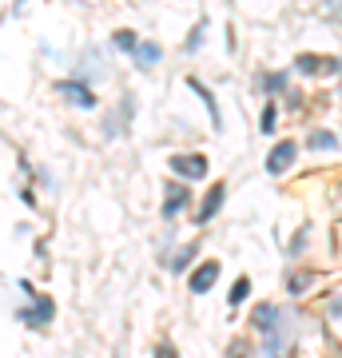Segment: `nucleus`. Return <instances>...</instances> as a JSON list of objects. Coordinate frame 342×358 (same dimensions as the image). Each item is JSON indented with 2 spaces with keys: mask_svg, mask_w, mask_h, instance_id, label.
Returning <instances> with one entry per match:
<instances>
[{
  "mask_svg": "<svg viewBox=\"0 0 342 358\" xmlns=\"http://www.w3.org/2000/svg\"><path fill=\"white\" fill-rule=\"evenodd\" d=\"M183 207H187V192H183V187H171V192H167V203H164V215L171 219L176 211H183Z\"/></svg>",
  "mask_w": 342,
  "mask_h": 358,
  "instance_id": "obj_10",
  "label": "nucleus"
},
{
  "mask_svg": "<svg viewBox=\"0 0 342 358\" xmlns=\"http://www.w3.org/2000/svg\"><path fill=\"white\" fill-rule=\"evenodd\" d=\"M159 56H164V48H159V44H136V60H140L143 68H148V64H155Z\"/></svg>",
  "mask_w": 342,
  "mask_h": 358,
  "instance_id": "obj_11",
  "label": "nucleus"
},
{
  "mask_svg": "<svg viewBox=\"0 0 342 358\" xmlns=\"http://www.w3.org/2000/svg\"><path fill=\"white\" fill-rule=\"evenodd\" d=\"M294 155H299V143H294V140L275 143V152L266 155V171H271V176H283V171L294 164Z\"/></svg>",
  "mask_w": 342,
  "mask_h": 358,
  "instance_id": "obj_2",
  "label": "nucleus"
},
{
  "mask_svg": "<svg viewBox=\"0 0 342 358\" xmlns=\"http://www.w3.org/2000/svg\"><path fill=\"white\" fill-rule=\"evenodd\" d=\"M306 148H311V152H330V148H339V136H330V131H315V136H306Z\"/></svg>",
  "mask_w": 342,
  "mask_h": 358,
  "instance_id": "obj_9",
  "label": "nucleus"
},
{
  "mask_svg": "<svg viewBox=\"0 0 342 358\" xmlns=\"http://www.w3.org/2000/svg\"><path fill=\"white\" fill-rule=\"evenodd\" d=\"M299 68L303 72H339V60H327V56H299Z\"/></svg>",
  "mask_w": 342,
  "mask_h": 358,
  "instance_id": "obj_7",
  "label": "nucleus"
},
{
  "mask_svg": "<svg viewBox=\"0 0 342 358\" xmlns=\"http://www.w3.org/2000/svg\"><path fill=\"white\" fill-rule=\"evenodd\" d=\"M247 291H251V282H247V279H239L235 287H231V294H227V299H231V303H243V299H247Z\"/></svg>",
  "mask_w": 342,
  "mask_h": 358,
  "instance_id": "obj_15",
  "label": "nucleus"
},
{
  "mask_svg": "<svg viewBox=\"0 0 342 358\" xmlns=\"http://www.w3.org/2000/svg\"><path fill=\"white\" fill-rule=\"evenodd\" d=\"M251 322L266 334V350H271V355H275V350H287V334H283V310L275 307V303H259V307H255V315H251Z\"/></svg>",
  "mask_w": 342,
  "mask_h": 358,
  "instance_id": "obj_1",
  "label": "nucleus"
},
{
  "mask_svg": "<svg viewBox=\"0 0 342 358\" xmlns=\"http://www.w3.org/2000/svg\"><path fill=\"white\" fill-rule=\"evenodd\" d=\"M20 319H24V322H32V327H44V319H52V303H48V299H40L36 307H32V310H24Z\"/></svg>",
  "mask_w": 342,
  "mask_h": 358,
  "instance_id": "obj_8",
  "label": "nucleus"
},
{
  "mask_svg": "<svg viewBox=\"0 0 342 358\" xmlns=\"http://www.w3.org/2000/svg\"><path fill=\"white\" fill-rule=\"evenodd\" d=\"M330 310H334V315H342V299H334V303H330Z\"/></svg>",
  "mask_w": 342,
  "mask_h": 358,
  "instance_id": "obj_19",
  "label": "nucleus"
},
{
  "mask_svg": "<svg viewBox=\"0 0 342 358\" xmlns=\"http://www.w3.org/2000/svg\"><path fill=\"white\" fill-rule=\"evenodd\" d=\"M219 271H223V267H219L215 259H207V263H203V267L191 275V291H195V294L211 291V287H215V279H219Z\"/></svg>",
  "mask_w": 342,
  "mask_h": 358,
  "instance_id": "obj_5",
  "label": "nucleus"
},
{
  "mask_svg": "<svg viewBox=\"0 0 342 358\" xmlns=\"http://www.w3.org/2000/svg\"><path fill=\"white\" fill-rule=\"evenodd\" d=\"M60 96H68V103H76V108H96V96H92L88 84H76V80H60L56 84Z\"/></svg>",
  "mask_w": 342,
  "mask_h": 358,
  "instance_id": "obj_3",
  "label": "nucleus"
},
{
  "mask_svg": "<svg viewBox=\"0 0 342 358\" xmlns=\"http://www.w3.org/2000/svg\"><path fill=\"white\" fill-rule=\"evenodd\" d=\"M195 251H199V243H187V247H183V251H179L176 259H167V267H171V271H183V267L191 263V255H195Z\"/></svg>",
  "mask_w": 342,
  "mask_h": 358,
  "instance_id": "obj_12",
  "label": "nucleus"
},
{
  "mask_svg": "<svg viewBox=\"0 0 342 358\" xmlns=\"http://www.w3.org/2000/svg\"><path fill=\"white\" fill-rule=\"evenodd\" d=\"M223 195H227V187H223V183H215V187H211V195H207V199H203V207H199V223H207V219L223 207Z\"/></svg>",
  "mask_w": 342,
  "mask_h": 358,
  "instance_id": "obj_6",
  "label": "nucleus"
},
{
  "mask_svg": "<svg viewBox=\"0 0 342 358\" xmlns=\"http://www.w3.org/2000/svg\"><path fill=\"white\" fill-rule=\"evenodd\" d=\"M275 120H279L275 103H266V108H263V131H271V136H275Z\"/></svg>",
  "mask_w": 342,
  "mask_h": 358,
  "instance_id": "obj_14",
  "label": "nucleus"
},
{
  "mask_svg": "<svg viewBox=\"0 0 342 358\" xmlns=\"http://www.w3.org/2000/svg\"><path fill=\"white\" fill-rule=\"evenodd\" d=\"M171 171L183 176V179H203L207 176V159H203V155H176V159H171Z\"/></svg>",
  "mask_w": 342,
  "mask_h": 358,
  "instance_id": "obj_4",
  "label": "nucleus"
},
{
  "mask_svg": "<svg viewBox=\"0 0 342 358\" xmlns=\"http://www.w3.org/2000/svg\"><path fill=\"white\" fill-rule=\"evenodd\" d=\"M287 287H291L294 294H303V287H311V275H303V271H294V275H291V282H287Z\"/></svg>",
  "mask_w": 342,
  "mask_h": 358,
  "instance_id": "obj_16",
  "label": "nucleus"
},
{
  "mask_svg": "<svg viewBox=\"0 0 342 358\" xmlns=\"http://www.w3.org/2000/svg\"><path fill=\"white\" fill-rule=\"evenodd\" d=\"M115 48H124V52H136V44H140V40H136V32H131V28H120V32H115Z\"/></svg>",
  "mask_w": 342,
  "mask_h": 358,
  "instance_id": "obj_13",
  "label": "nucleus"
},
{
  "mask_svg": "<svg viewBox=\"0 0 342 358\" xmlns=\"http://www.w3.org/2000/svg\"><path fill=\"white\" fill-rule=\"evenodd\" d=\"M263 84H266V88H271V92H279V88H283V84H287V80H283V76H266V80H263Z\"/></svg>",
  "mask_w": 342,
  "mask_h": 358,
  "instance_id": "obj_17",
  "label": "nucleus"
},
{
  "mask_svg": "<svg viewBox=\"0 0 342 358\" xmlns=\"http://www.w3.org/2000/svg\"><path fill=\"white\" fill-rule=\"evenodd\" d=\"M199 40H203V24H199V28H195V32H191V40H187V48H191V52H195V48H199Z\"/></svg>",
  "mask_w": 342,
  "mask_h": 358,
  "instance_id": "obj_18",
  "label": "nucleus"
}]
</instances>
